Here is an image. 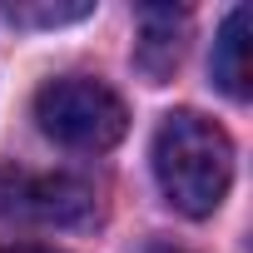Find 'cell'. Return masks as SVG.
I'll return each mask as SVG.
<instances>
[{"mask_svg": "<svg viewBox=\"0 0 253 253\" xmlns=\"http://www.w3.org/2000/svg\"><path fill=\"white\" fill-rule=\"evenodd\" d=\"M154 179L164 189V199L189 213V218H209L228 184H233V144L213 119L179 109L164 114L154 129Z\"/></svg>", "mask_w": 253, "mask_h": 253, "instance_id": "6da1fadb", "label": "cell"}, {"mask_svg": "<svg viewBox=\"0 0 253 253\" xmlns=\"http://www.w3.org/2000/svg\"><path fill=\"white\" fill-rule=\"evenodd\" d=\"M35 119H40V129L55 144L84 149V154H99V149L119 144L124 129H129V109H124V99L104 80H94V75L45 80L35 89Z\"/></svg>", "mask_w": 253, "mask_h": 253, "instance_id": "7a4b0ae2", "label": "cell"}, {"mask_svg": "<svg viewBox=\"0 0 253 253\" xmlns=\"http://www.w3.org/2000/svg\"><path fill=\"white\" fill-rule=\"evenodd\" d=\"M0 213L35 218V223H84L94 213V189L75 174H25L0 169Z\"/></svg>", "mask_w": 253, "mask_h": 253, "instance_id": "3957f363", "label": "cell"}, {"mask_svg": "<svg viewBox=\"0 0 253 253\" xmlns=\"http://www.w3.org/2000/svg\"><path fill=\"white\" fill-rule=\"evenodd\" d=\"M184 30H189V15L174 10V5H144V10H139L134 60H139V70H144L154 84L179 70V60H184Z\"/></svg>", "mask_w": 253, "mask_h": 253, "instance_id": "277c9868", "label": "cell"}, {"mask_svg": "<svg viewBox=\"0 0 253 253\" xmlns=\"http://www.w3.org/2000/svg\"><path fill=\"white\" fill-rule=\"evenodd\" d=\"M248 30H253V10H248V5H238V10L223 20L218 40H213V80H218V89H223L228 99H248V94H253Z\"/></svg>", "mask_w": 253, "mask_h": 253, "instance_id": "5b68a950", "label": "cell"}, {"mask_svg": "<svg viewBox=\"0 0 253 253\" xmlns=\"http://www.w3.org/2000/svg\"><path fill=\"white\" fill-rule=\"evenodd\" d=\"M5 15L20 20V25H60V20H80V15H89V5H40V10H20V5H10Z\"/></svg>", "mask_w": 253, "mask_h": 253, "instance_id": "8992f818", "label": "cell"}, {"mask_svg": "<svg viewBox=\"0 0 253 253\" xmlns=\"http://www.w3.org/2000/svg\"><path fill=\"white\" fill-rule=\"evenodd\" d=\"M0 253H55V248H40V243H10V248H0Z\"/></svg>", "mask_w": 253, "mask_h": 253, "instance_id": "52a82bcc", "label": "cell"}, {"mask_svg": "<svg viewBox=\"0 0 253 253\" xmlns=\"http://www.w3.org/2000/svg\"><path fill=\"white\" fill-rule=\"evenodd\" d=\"M154 253H179V248H154Z\"/></svg>", "mask_w": 253, "mask_h": 253, "instance_id": "ba28073f", "label": "cell"}]
</instances>
